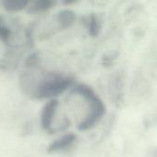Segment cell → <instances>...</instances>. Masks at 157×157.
<instances>
[{"label":"cell","mask_w":157,"mask_h":157,"mask_svg":"<svg viewBox=\"0 0 157 157\" xmlns=\"http://www.w3.org/2000/svg\"><path fill=\"white\" fill-rule=\"evenodd\" d=\"M57 0H31L28 6L29 14H41L47 12L56 4Z\"/></svg>","instance_id":"5"},{"label":"cell","mask_w":157,"mask_h":157,"mask_svg":"<svg viewBox=\"0 0 157 157\" xmlns=\"http://www.w3.org/2000/svg\"><path fill=\"white\" fill-rule=\"evenodd\" d=\"M39 62V56L38 53H32L30 54L27 59H26V65L30 67V66H35Z\"/></svg>","instance_id":"10"},{"label":"cell","mask_w":157,"mask_h":157,"mask_svg":"<svg viewBox=\"0 0 157 157\" xmlns=\"http://www.w3.org/2000/svg\"><path fill=\"white\" fill-rule=\"evenodd\" d=\"M31 0H2L5 10L8 12H17L28 7Z\"/></svg>","instance_id":"8"},{"label":"cell","mask_w":157,"mask_h":157,"mask_svg":"<svg viewBox=\"0 0 157 157\" xmlns=\"http://www.w3.org/2000/svg\"><path fill=\"white\" fill-rule=\"evenodd\" d=\"M86 27L87 29L88 34L91 37L96 38L98 36L101 29V23L97 15L91 14L86 17Z\"/></svg>","instance_id":"7"},{"label":"cell","mask_w":157,"mask_h":157,"mask_svg":"<svg viewBox=\"0 0 157 157\" xmlns=\"http://www.w3.org/2000/svg\"><path fill=\"white\" fill-rule=\"evenodd\" d=\"M76 20V14L71 9H63L56 16V21L60 29H67Z\"/></svg>","instance_id":"4"},{"label":"cell","mask_w":157,"mask_h":157,"mask_svg":"<svg viewBox=\"0 0 157 157\" xmlns=\"http://www.w3.org/2000/svg\"><path fill=\"white\" fill-rule=\"evenodd\" d=\"M58 108V100L52 98L43 107L41 111V126L44 130L50 131L52 127V122Z\"/></svg>","instance_id":"3"},{"label":"cell","mask_w":157,"mask_h":157,"mask_svg":"<svg viewBox=\"0 0 157 157\" xmlns=\"http://www.w3.org/2000/svg\"><path fill=\"white\" fill-rule=\"evenodd\" d=\"M75 2H76V0H63V4L64 6H71Z\"/></svg>","instance_id":"11"},{"label":"cell","mask_w":157,"mask_h":157,"mask_svg":"<svg viewBox=\"0 0 157 157\" xmlns=\"http://www.w3.org/2000/svg\"><path fill=\"white\" fill-rule=\"evenodd\" d=\"M73 84L74 78L70 75L49 73L30 88V93L37 99H52L69 89Z\"/></svg>","instance_id":"1"},{"label":"cell","mask_w":157,"mask_h":157,"mask_svg":"<svg viewBox=\"0 0 157 157\" xmlns=\"http://www.w3.org/2000/svg\"><path fill=\"white\" fill-rule=\"evenodd\" d=\"M73 93L85 98L88 101L89 112L86 118L78 126L79 131H86L94 127L105 114L106 109L102 100L95 94L94 90L87 85L79 84L72 90Z\"/></svg>","instance_id":"2"},{"label":"cell","mask_w":157,"mask_h":157,"mask_svg":"<svg viewBox=\"0 0 157 157\" xmlns=\"http://www.w3.org/2000/svg\"><path fill=\"white\" fill-rule=\"evenodd\" d=\"M76 136L74 133H69L66 134L64 136H63L62 138L54 141L48 148V152L49 153H54V152H58V151H63L67 149L68 147H70L75 141Z\"/></svg>","instance_id":"6"},{"label":"cell","mask_w":157,"mask_h":157,"mask_svg":"<svg viewBox=\"0 0 157 157\" xmlns=\"http://www.w3.org/2000/svg\"><path fill=\"white\" fill-rule=\"evenodd\" d=\"M11 30L4 23L3 19L0 17V40L2 41H7L10 39Z\"/></svg>","instance_id":"9"}]
</instances>
